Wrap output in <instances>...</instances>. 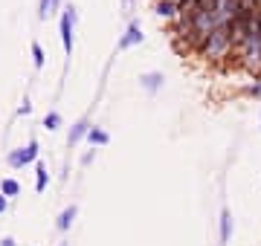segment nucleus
<instances>
[{"mask_svg":"<svg viewBox=\"0 0 261 246\" xmlns=\"http://www.w3.org/2000/svg\"><path fill=\"white\" fill-rule=\"evenodd\" d=\"M0 194L6 197V200H9V197H17V194H20L17 180H3V182H0Z\"/></svg>","mask_w":261,"mask_h":246,"instance_id":"14","label":"nucleus"},{"mask_svg":"<svg viewBox=\"0 0 261 246\" xmlns=\"http://www.w3.org/2000/svg\"><path fill=\"white\" fill-rule=\"evenodd\" d=\"M0 246H17V244L12 241V238H3V241H0Z\"/></svg>","mask_w":261,"mask_h":246,"instance_id":"22","label":"nucleus"},{"mask_svg":"<svg viewBox=\"0 0 261 246\" xmlns=\"http://www.w3.org/2000/svg\"><path fill=\"white\" fill-rule=\"evenodd\" d=\"M32 110V104H29V98H23V104H20V113H29Z\"/></svg>","mask_w":261,"mask_h":246,"instance_id":"19","label":"nucleus"},{"mask_svg":"<svg viewBox=\"0 0 261 246\" xmlns=\"http://www.w3.org/2000/svg\"><path fill=\"white\" fill-rule=\"evenodd\" d=\"M157 15L163 17V20H177V17L183 15V9L177 3H172V0H160L157 3Z\"/></svg>","mask_w":261,"mask_h":246,"instance_id":"7","label":"nucleus"},{"mask_svg":"<svg viewBox=\"0 0 261 246\" xmlns=\"http://www.w3.org/2000/svg\"><path fill=\"white\" fill-rule=\"evenodd\" d=\"M73 217H76V206H67V209L61 212V217L55 220V229H58V232H67L70 223H73Z\"/></svg>","mask_w":261,"mask_h":246,"instance_id":"11","label":"nucleus"},{"mask_svg":"<svg viewBox=\"0 0 261 246\" xmlns=\"http://www.w3.org/2000/svg\"><path fill=\"white\" fill-rule=\"evenodd\" d=\"M139 84H142L148 93H157L160 84H163V73H142V76H139Z\"/></svg>","mask_w":261,"mask_h":246,"instance_id":"8","label":"nucleus"},{"mask_svg":"<svg viewBox=\"0 0 261 246\" xmlns=\"http://www.w3.org/2000/svg\"><path fill=\"white\" fill-rule=\"evenodd\" d=\"M238 55H241V67H244V70H247V73H253L256 79H261V32L259 35H250V38L241 44Z\"/></svg>","mask_w":261,"mask_h":246,"instance_id":"2","label":"nucleus"},{"mask_svg":"<svg viewBox=\"0 0 261 246\" xmlns=\"http://www.w3.org/2000/svg\"><path fill=\"white\" fill-rule=\"evenodd\" d=\"M259 29H261V9H259Z\"/></svg>","mask_w":261,"mask_h":246,"instance_id":"23","label":"nucleus"},{"mask_svg":"<svg viewBox=\"0 0 261 246\" xmlns=\"http://www.w3.org/2000/svg\"><path fill=\"white\" fill-rule=\"evenodd\" d=\"M87 139H90V145H107V142H110V136H107L104 128H90V131H87Z\"/></svg>","mask_w":261,"mask_h":246,"instance_id":"12","label":"nucleus"},{"mask_svg":"<svg viewBox=\"0 0 261 246\" xmlns=\"http://www.w3.org/2000/svg\"><path fill=\"white\" fill-rule=\"evenodd\" d=\"M61 122H64V119H61V113H55V110H50V113L44 116V128H47V131H58Z\"/></svg>","mask_w":261,"mask_h":246,"instance_id":"16","label":"nucleus"},{"mask_svg":"<svg viewBox=\"0 0 261 246\" xmlns=\"http://www.w3.org/2000/svg\"><path fill=\"white\" fill-rule=\"evenodd\" d=\"M58 246H67V244H58Z\"/></svg>","mask_w":261,"mask_h":246,"instance_id":"24","label":"nucleus"},{"mask_svg":"<svg viewBox=\"0 0 261 246\" xmlns=\"http://www.w3.org/2000/svg\"><path fill=\"white\" fill-rule=\"evenodd\" d=\"M229 235H232V214L229 209L221 212V244H229Z\"/></svg>","mask_w":261,"mask_h":246,"instance_id":"10","label":"nucleus"},{"mask_svg":"<svg viewBox=\"0 0 261 246\" xmlns=\"http://www.w3.org/2000/svg\"><path fill=\"white\" fill-rule=\"evenodd\" d=\"M212 17H215V29L229 26L238 17V0H212Z\"/></svg>","mask_w":261,"mask_h":246,"instance_id":"3","label":"nucleus"},{"mask_svg":"<svg viewBox=\"0 0 261 246\" xmlns=\"http://www.w3.org/2000/svg\"><path fill=\"white\" fill-rule=\"evenodd\" d=\"M247 93H250V96H256V98H261V79H256V84H250V87H247Z\"/></svg>","mask_w":261,"mask_h":246,"instance_id":"18","label":"nucleus"},{"mask_svg":"<svg viewBox=\"0 0 261 246\" xmlns=\"http://www.w3.org/2000/svg\"><path fill=\"white\" fill-rule=\"evenodd\" d=\"M131 6H134V0H122V9L125 12H131Z\"/></svg>","mask_w":261,"mask_h":246,"instance_id":"21","label":"nucleus"},{"mask_svg":"<svg viewBox=\"0 0 261 246\" xmlns=\"http://www.w3.org/2000/svg\"><path fill=\"white\" fill-rule=\"evenodd\" d=\"M259 119H261V116H259Z\"/></svg>","mask_w":261,"mask_h":246,"instance_id":"25","label":"nucleus"},{"mask_svg":"<svg viewBox=\"0 0 261 246\" xmlns=\"http://www.w3.org/2000/svg\"><path fill=\"white\" fill-rule=\"evenodd\" d=\"M38 9H41L38 15L47 20V17H52L55 12H58V0H41V6H38Z\"/></svg>","mask_w":261,"mask_h":246,"instance_id":"15","label":"nucleus"},{"mask_svg":"<svg viewBox=\"0 0 261 246\" xmlns=\"http://www.w3.org/2000/svg\"><path fill=\"white\" fill-rule=\"evenodd\" d=\"M76 9L67 6L64 12H61V44H64V52H67V58L73 55V44H76Z\"/></svg>","mask_w":261,"mask_h":246,"instance_id":"4","label":"nucleus"},{"mask_svg":"<svg viewBox=\"0 0 261 246\" xmlns=\"http://www.w3.org/2000/svg\"><path fill=\"white\" fill-rule=\"evenodd\" d=\"M35 174H38V180H35V191H44V188H47V182H50V171H47V165L38 163V165H35Z\"/></svg>","mask_w":261,"mask_h":246,"instance_id":"13","label":"nucleus"},{"mask_svg":"<svg viewBox=\"0 0 261 246\" xmlns=\"http://www.w3.org/2000/svg\"><path fill=\"white\" fill-rule=\"evenodd\" d=\"M6 206H9V200H6V197H3V194H0V214H3V212H6Z\"/></svg>","mask_w":261,"mask_h":246,"instance_id":"20","label":"nucleus"},{"mask_svg":"<svg viewBox=\"0 0 261 246\" xmlns=\"http://www.w3.org/2000/svg\"><path fill=\"white\" fill-rule=\"evenodd\" d=\"M229 52H232V35H229V26H218V29L206 38V44L200 47V55L209 58V61H224Z\"/></svg>","mask_w":261,"mask_h":246,"instance_id":"1","label":"nucleus"},{"mask_svg":"<svg viewBox=\"0 0 261 246\" xmlns=\"http://www.w3.org/2000/svg\"><path fill=\"white\" fill-rule=\"evenodd\" d=\"M44 58H47V55H44V47H41L38 41H32V61H35V67H38V70L44 67Z\"/></svg>","mask_w":261,"mask_h":246,"instance_id":"17","label":"nucleus"},{"mask_svg":"<svg viewBox=\"0 0 261 246\" xmlns=\"http://www.w3.org/2000/svg\"><path fill=\"white\" fill-rule=\"evenodd\" d=\"M137 44H142V26H139V20H131L125 35L116 41V52H125V49L137 47Z\"/></svg>","mask_w":261,"mask_h":246,"instance_id":"6","label":"nucleus"},{"mask_svg":"<svg viewBox=\"0 0 261 246\" xmlns=\"http://www.w3.org/2000/svg\"><path fill=\"white\" fill-rule=\"evenodd\" d=\"M87 131H90V122H87V119H79V122L73 125V131H70V139H67V142H70V145H76L82 136H87Z\"/></svg>","mask_w":261,"mask_h":246,"instance_id":"9","label":"nucleus"},{"mask_svg":"<svg viewBox=\"0 0 261 246\" xmlns=\"http://www.w3.org/2000/svg\"><path fill=\"white\" fill-rule=\"evenodd\" d=\"M32 160H38V142H35V139H29L26 148H17V151L9 154V165H12V168H23V165L32 163Z\"/></svg>","mask_w":261,"mask_h":246,"instance_id":"5","label":"nucleus"}]
</instances>
